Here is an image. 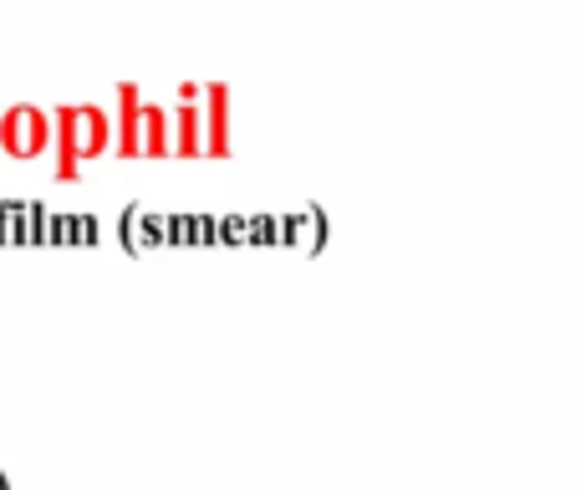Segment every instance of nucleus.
I'll use <instances>...</instances> for the list:
<instances>
[{
    "mask_svg": "<svg viewBox=\"0 0 581 490\" xmlns=\"http://www.w3.org/2000/svg\"><path fill=\"white\" fill-rule=\"evenodd\" d=\"M47 118L36 113V108H11L5 118H0V149L16 153V159H36V153L47 149Z\"/></svg>",
    "mask_w": 581,
    "mask_h": 490,
    "instance_id": "nucleus-1",
    "label": "nucleus"
}]
</instances>
